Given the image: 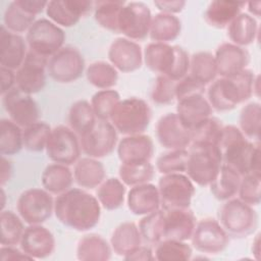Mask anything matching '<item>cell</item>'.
Wrapping results in <instances>:
<instances>
[{
  "instance_id": "6da1fadb",
  "label": "cell",
  "mask_w": 261,
  "mask_h": 261,
  "mask_svg": "<svg viewBox=\"0 0 261 261\" xmlns=\"http://www.w3.org/2000/svg\"><path fill=\"white\" fill-rule=\"evenodd\" d=\"M56 218L65 226L77 231L95 227L101 217V205L97 197L83 189H69L54 200Z\"/></svg>"
},
{
  "instance_id": "7a4b0ae2",
  "label": "cell",
  "mask_w": 261,
  "mask_h": 261,
  "mask_svg": "<svg viewBox=\"0 0 261 261\" xmlns=\"http://www.w3.org/2000/svg\"><path fill=\"white\" fill-rule=\"evenodd\" d=\"M216 146L222 163L233 168L242 176L261 173L259 141H249L236 125H223Z\"/></svg>"
},
{
  "instance_id": "3957f363",
  "label": "cell",
  "mask_w": 261,
  "mask_h": 261,
  "mask_svg": "<svg viewBox=\"0 0 261 261\" xmlns=\"http://www.w3.org/2000/svg\"><path fill=\"white\" fill-rule=\"evenodd\" d=\"M143 59L151 71L175 82L189 73L190 56L180 46L158 42L149 43L143 52Z\"/></svg>"
},
{
  "instance_id": "277c9868",
  "label": "cell",
  "mask_w": 261,
  "mask_h": 261,
  "mask_svg": "<svg viewBox=\"0 0 261 261\" xmlns=\"http://www.w3.org/2000/svg\"><path fill=\"white\" fill-rule=\"evenodd\" d=\"M152 111L149 104L138 97L120 100L114 107L109 121L117 133L124 136L143 134L149 126Z\"/></svg>"
},
{
  "instance_id": "5b68a950",
  "label": "cell",
  "mask_w": 261,
  "mask_h": 261,
  "mask_svg": "<svg viewBox=\"0 0 261 261\" xmlns=\"http://www.w3.org/2000/svg\"><path fill=\"white\" fill-rule=\"evenodd\" d=\"M186 172L198 186H209L217 176L222 165L221 155L216 145L192 143L189 146Z\"/></svg>"
},
{
  "instance_id": "8992f818",
  "label": "cell",
  "mask_w": 261,
  "mask_h": 261,
  "mask_svg": "<svg viewBox=\"0 0 261 261\" xmlns=\"http://www.w3.org/2000/svg\"><path fill=\"white\" fill-rule=\"evenodd\" d=\"M218 222L229 237L246 238L257 229L258 214L253 206L239 198H231L219 208Z\"/></svg>"
},
{
  "instance_id": "52a82bcc",
  "label": "cell",
  "mask_w": 261,
  "mask_h": 261,
  "mask_svg": "<svg viewBox=\"0 0 261 261\" xmlns=\"http://www.w3.org/2000/svg\"><path fill=\"white\" fill-rule=\"evenodd\" d=\"M25 41L30 51L50 58L63 47L65 33L50 19L40 18L27 32Z\"/></svg>"
},
{
  "instance_id": "ba28073f",
  "label": "cell",
  "mask_w": 261,
  "mask_h": 261,
  "mask_svg": "<svg viewBox=\"0 0 261 261\" xmlns=\"http://www.w3.org/2000/svg\"><path fill=\"white\" fill-rule=\"evenodd\" d=\"M160 208H189L195 195V186L184 173L163 174L158 181Z\"/></svg>"
},
{
  "instance_id": "9c48e42d",
  "label": "cell",
  "mask_w": 261,
  "mask_h": 261,
  "mask_svg": "<svg viewBox=\"0 0 261 261\" xmlns=\"http://www.w3.org/2000/svg\"><path fill=\"white\" fill-rule=\"evenodd\" d=\"M45 150L51 161L64 165L75 163L82 152L79 136L70 127L62 124L51 129Z\"/></svg>"
},
{
  "instance_id": "30bf717a",
  "label": "cell",
  "mask_w": 261,
  "mask_h": 261,
  "mask_svg": "<svg viewBox=\"0 0 261 261\" xmlns=\"http://www.w3.org/2000/svg\"><path fill=\"white\" fill-rule=\"evenodd\" d=\"M45 189L32 188L22 192L17 200V212L30 224H42L54 212V199Z\"/></svg>"
},
{
  "instance_id": "8fae6325",
  "label": "cell",
  "mask_w": 261,
  "mask_h": 261,
  "mask_svg": "<svg viewBox=\"0 0 261 261\" xmlns=\"http://www.w3.org/2000/svg\"><path fill=\"white\" fill-rule=\"evenodd\" d=\"M152 14L144 2H125L118 17V34L133 41L144 40L150 31Z\"/></svg>"
},
{
  "instance_id": "7c38bea8",
  "label": "cell",
  "mask_w": 261,
  "mask_h": 261,
  "mask_svg": "<svg viewBox=\"0 0 261 261\" xmlns=\"http://www.w3.org/2000/svg\"><path fill=\"white\" fill-rule=\"evenodd\" d=\"M85 70V59L79 49L65 46L51 56L47 64V72L52 80L68 84L79 80Z\"/></svg>"
},
{
  "instance_id": "4fadbf2b",
  "label": "cell",
  "mask_w": 261,
  "mask_h": 261,
  "mask_svg": "<svg viewBox=\"0 0 261 261\" xmlns=\"http://www.w3.org/2000/svg\"><path fill=\"white\" fill-rule=\"evenodd\" d=\"M117 130L109 120H97L94 127L80 137L82 151L92 158L110 155L117 144Z\"/></svg>"
},
{
  "instance_id": "5bb4252c",
  "label": "cell",
  "mask_w": 261,
  "mask_h": 261,
  "mask_svg": "<svg viewBox=\"0 0 261 261\" xmlns=\"http://www.w3.org/2000/svg\"><path fill=\"white\" fill-rule=\"evenodd\" d=\"M192 246L203 254H218L224 251L229 243V236L218 220L204 218L195 225L191 237Z\"/></svg>"
},
{
  "instance_id": "9a60e30c",
  "label": "cell",
  "mask_w": 261,
  "mask_h": 261,
  "mask_svg": "<svg viewBox=\"0 0 261 261\" xmlns=\"http://www.w3.org/2000/svg\"><path fill=\"white\" fill-rule=\"evenodd\" d=\"M48 60L49 58L29 50L22 64L16 70L15 86L29 95L42 91L46 85Z\"/></svg>"
},
{
  "instance_id": "2e32d148",
  "label": "cell",
  "mask_w": 261,
  "mask_h": 261,
  "mask_svg": "<svg viewBox=\"0 0 261 261\" xmlns=\"http://www.w3.org/2000/svg\"><path fill=\"white\" fill-rule=\"evenodd\" d=\"M2 102L9 119L24 128L39 121L40 110L31 95L21 92L16 86L2 95Z\"/></svg>"
},
{
  "instance_id": "e0dca14e",
  "label": "cell",
  "mask_w": 261,
  "mask_h": 261,
  "mask_svg": "<svg viewBox=\"0 0 261 261\" xmlns=\"http://www.w3.org/2000/svg\"><path fill=\"white\" fill-rule=\"evenodd\" d=\"M156 137L160 145L168 150L186 149L191 145V132L176 113H166L158 119Z\"/></svg>"
},
{
  "instance_id": "ac0fdd59",
  "label": "cell",
  "mask_w": 261,
  "mask_h": 261,
  "mask_svg": "<svg viewBox=\"0 0 261 261\" xmlns=\"http://www.w3.org/2000/svg\"><path fill=\"white\" fill-rule=\"evenodd\" d=\"M92 8H94L92 1L52 0L48 1L46 14L55 24L69 28L75 25Z\"/></svg>"
},
{
  "instance_id": "d6986e66",
  "label": "cell",
  "mask_w": 261,
  "mask_h": 261,
  "mask_svg": "<svg viewBox=\"0 0 261 261\" xmlns=\"http://www.w3.org/2000/svg\"><path fill=\"white\" fill-rule=\"evenodd\" d=\"M110 63L119 71L133 72L143 64V51L141 46L124 37L115 39L108 50Z\"/></svg>"
},
{
  "instance_id": "ffe728a7",
  "label": "cell",
  "mask_w": 261,
  "mask_h": 261,
  "mask_svg": "<svg viewBox=\"0 0 261 261\" xmlns=\"http://www.w3.org/2000/svg\"><path fill=\"white\" fill-rule=\"evenodd\" d=\"M19 245L33 260L44 259L54 252L55 238L47 227L41 224H30L24 228Z\"/></svg>"
},
{
  "instance_id": "44dd1931",
  "label": "cell",
  "mask_w": 261,
  "mask_h": 261,
  "mask_svg": "<svg viewBox=\"0 0 261 261\" xmlns=\"http://www.w3.org/2000/svg\"><path fill=\"white\" fill-rule=\"evenodd\" d=\"M163 237L162 240H175L187 242L191 240L196 217L190 208H174L163 210Z\"/></svg>"
},
{
  "instance_id": "7402d4cb",
  "label": "cell",
  "mask_w": 261,
  "mask_h": 261,
  "mask_svg": "<svg viewBox=\"0 0 261 261\" xmlns=\"http://www.w3.org/2000/svg\"><path fill=\"white\" fill-rule=\"evenodd\" d=\"M217 74L221 77H230L247 68L250 62V53L245 47L232 43H223L215 51Z\"/></svg>"
},
{
  "instance_id": "603a6c76",
  "label": "cell",
  "mask_w": 261,
  "mask_h": 261,
  "mask_svg": "<svg viewBox=\"0 0 261 261\" xmlns=\"http://www.w3.org/2000/svg\"><path fill=\"white\" fill-rule=\"evenodd\" d=\"M154 151L152 139L144 134L125 136L117 146V155L121 164L150 162Z\"/></svg>"
},
{
  "instance_id": "cb8c5ba5",
  "label": "cell",
  "mask_w": 261,
  "mask_h": 261,
  "mask_svg": "<svg viewBox=\"0 0 261 261\" xmlns=\"http://www.w3.org/2000/svg\"><path fill=\"white\" fill-rule=\"evenodd\" d=\"M207 100L212 109L230 111L242 103L240 93L231 77L214 80L207 90Z\"/></svg>"
},
{
  "instance_id": "d4e9b609",
  "label": "cell",
  "mask_w": 261,
  "mask_h": 261,
  "mask_svg": "<svg viewBox=\"0 0 261 261\" xmlns=\"http://www.w3.org/2000/svg\"><path fill=\"white\" fill-rule=\"evenodd\" d=\"M27 41L15 33L8 31L3 24L0 31V64L3 67L17 70L22 64L27 51Z\"/></svg>"
},
{
  "instance_id": "484cf974",
  "label": "cell",
  "mask_w": 261,
  "mask_h": 261,
  "mask_svg": "<svg viewBox=\"0 0 261 261\" xmlns=\"http://www.w3.org/2000/svg\"><path fill=\"white\" fill-rule=\"evenodd\" d=\"M127 207L135 215H147L160 209L158 188L150 182L132 187L127 193Z\"/></svg>"
},
{
  "instance_id": "4316f807",
  "label": "cell",
  "mask_w": 261,
  "mask_h": 261,
  "mask_svg": "<svg viewBox=\"0 0 261 261\" xmlns=\"http://www.w3.org/2000/svg\"><path fill=\"white\" fill-rule=\"evenodd\" d=\"M212 110L204 95H195L181 99L177 101L176 105V114L189 129L212 116Z\"/></svg>"
},
{
  "instance_id": "83f0119b",
  "label": "cell",
  "mask_w": 261,
  "mask_h": 261,
  "mask_svg": "<svg viewBox=\"0 0 261 261\" xmlns=\"http://www.w3.org/2000/svg\"><path fill=\"white\" fill-rule=\"evenodd\" d=\"M246 2L214 0L209 3L204 13L205 21L215 29H224L242 12Z\"/></svg>"
},
{
  "instance_id": "f1b7e54d",
  "label": "cell",
  "mask_w": 261,
  "mask_h": 261,
  "mask_svg": "<svg viewBox=\"0 0 261 261\" xmlns=\"http://www.w3.org/2000/svg\"><path fill=\"white\" fill-rule=\"evenodd\" d=\"M105 167L96 158L84 157L74 163L73 179L81 188L95 189L105 179Z\"/></svg>"
},
{
  "instance_id": "f546056e",
  "label": "cell",
  "mask_w": 261,
  "mask_h": 261,
  "mask_svg": "<svg viewBox=\"0 0 261 261\" xmlns=\"http://www.w3.org/2000/svg\"><path fill=\"white\" fill-rule=\"evenodd\" d=\"M143 239L139 226L135 222H122L115 227L111 234L110 245L112 251L124 257L142 245Z\"/></svg>"
},
{
  "instance_id": "4dcf8cb0",
  "label": "cell",
  "mask_w": 261,
  "mask_h": 261,
  "mask_svg": "<svg viewBox=\"0 0 261 261\" xmlns=\"http://www.w3.org/2000/svg\"><path fill=\"white\" fill-rule=\"evenodd\" d=\"M111 245L100 234L82 237L76 247V258L82 261H107L111 258Z\"/></svg>"
},
{
  "instance_id": "1f68e13d",
  "label": "cell",
  "mask_w": 261,
  "mask_h": 261,
  "mask_svg": "<svg viewBox=\"0 0 261 261\" xmlns=\"http://www.w3.org/2000/svg\"><path fill=\"white\" fill-rule=\"evenodd\" d=\"M43 188L53 195H60L71 188L73 173L68 165L52 163L46 166L41 175Z\"/></svg>"
},
{
  "instance_id": "d6a6232c",
  "label": "cell",
  "mask_w": 261,
  "mask_h": 261,
  "mask_svg": "<svg viewBox=\"0 0 261 261\" xmlns=\"http://www.w3.org/2000/svg\"><path fill=\"white\" fill-rule=\"evenodd\" d=\"M181 31V21L174 14L159 12L152 16L149 36L153 42L167 43L174 41Z\"/></svg>"
},
{
  "instance_id": "836d02e7",
  "label": "cell",
  "mask_w": 261,
  "mask_h": 261,
  "mask_svg": "<svg viewBox=\"0 0 261 261\" xmlns=\"http://www.w3.org/2000/svg\"><path fill=\"white\" fill-rule=\"evenodd\" d=\"M227 35L232 44L245 47L252 44L258 35V23L255 17L241 12L227 27Z\"/></svg>"
},
{
  "instance_id": "e575fe53",
  "label": "cell",
  "mask_w": 261,
  "mask_h": 261,
  "mask_svg": "<svg viewBox=\"0 0 261 261\" xmlns=\"http://www.w3.org/2000/svg\"><path fill=\"white\" fill-rule=\"evenodd\" d=\"M242 175L230 166L223 164L215 177L209 185L212 195L219 201H226L238 194Z\"/></svg>"
},
{
  "instance_id": "d590c367",
  "label": "cell",
  "mask_w": 261,
  "mask_h": 261,
  "mask_svg": "<svg viewBox=\"0 0 261 261\" xmlns=\"http://www.w3.org/2000/svg\"><path fill=\"white\" fill-rule=\"evenodd\" d=\"M97 117L92 105L87 100H77L69 108V127L79 136H83L91 130L97 122Z\"/></svg>"
},
{
  "instance_id": "8d00e7d4",
  "label": "cell",
  "mask_w": 261,
  "mask_h": 261,
  "mask_svg": "<svg viewBox=\"0 0 261 261\" xmlns=\"http://www.w3.org/2000/svg\"><path fill=\"white\" fill-rule=\"evenodd\" d=\"M125 185L117 177L104 179L97 189V199L106 210H115L122 206L125 198Z\"/></svg>"
},
{
  "instance_id": "74e56055",
  "label": "cell",
  "mask_w": 261,
  "mask_h": 261,
  "mask_svg": "<svg viewBox=\"0 0 261 261\" xmlns=\"http://www.w3.org/2000/svg\"><path fill=\"white\" fill-rule=\"evenodd\" d=\"M189 74L204 86L211 84L217 75L214 55L206 51L193 54L190 57Z\"/></svg>"
},
{
  "instance_id": "f35d334b",
  "label": "cell",
  "mask_w": 261,
  "mask_h": 261,
  "mask_svg": "<svg viewBox=\"0 0 261 261\" xmlns=\"http://www.w3.org/2000/svg\"><path fill=\"white\" fill-rule=\"evenodd\" d=\"M124 1L106 0L94 2V17L102 28L118 34V17Z\"/></svg>"
},
{
  "instance_id": "ab89813d",
  "label": "cell",
  "mask_w": 261,
  "mask_h": 261,
  "mask_svg": "<svg viewBox=\"0 0 261 261\" xmlns=\"http://www.w3.org/2000/svg\"><path fill=\"white\" fill-rule=\"evenodd\" d=\"M86 76L91 85L101 90L111 89L118 81L117 69L106 61L91 63L86 69Z\"/></svg>"
},
{
  "instance_id": "60d3db41",
  "label": "cell",
  "mask_w": 261,
  "mask_h": 261,
  "mask_svg": "<svg viewBox=\"0 0 261 261\" xmlns=\"http://www.w3.org/2000/svg\"><path fill=\"white\" fill-rule=\"evenodd\" d=\"M23 147L22 128L11 119L0 121V153L2 156L14 155Z\"/></svg>"
},
{
  "instance_id": "b9f144b4",
  "label": "cell",
  "mask_w": 261,
  "mask_h": 261,
  "mask_svg": "<svg viewBox=\"0 0 261 261\" xmlns=\"http://www.w3.org/2000/svg\"><path fill=\"white\" fill-rule=\"evenodd\" d=\"M35 21L36 16L27 12L18 4L17 0L10 2L3 14V25L15 34L28 32Z\"/></svg>"
},
{
  "instance_id": "7bdbcfd3",
  "label": "cell",
  "mask_w": 261,
  "mask_h": 261,
  "mask_svg": "<svg viewBox=\"0 0 261 261\" xmlns=\"http://www.w3.org/2000/svg\"><path fill=\"white\" fill-rule=\"evenodd\" d=\"M21 217L10 210H1V234L0 241L2 246H15L19 244L24 231Z\"/></svg>"
},
{
  "instance_id": "ee69618b",
  "label": "cell",
  "mask_w": 261,
  "mask_h": 261,
  "mask_svg": "<svg viewBox=\"0 0 261 261\" xmlns=\"http://www.w3.org/2000/svg\"><path fill=\"white\" fill-rule=\"evenodd\" d=\"M192 247L181 241L162 240L156 244L154 256L159 261H180L192 258Z\"/></svg>"
},
{
  "instance_id": "f6af8a7d",
  "label": "cell",
  "mask_w": 261,
  "mask_h": 261,
  "mask_svg": "<svg viewBox=\"0 0 261 261\" xmlns=\"http://www.w3.org/2000/svg\"><path fill=\"white\" fill-rule=\"evenodd\" d=\"M260 122H261V106L258 102H250L245 105L240 113L239 124L241 132L246 138L253 141L260 139Z\"/></svg>"
},
{
  "instance_id": "bcb514c9",
  "label": "cell",
  "mask_w": 261,
  "mask_h": 261,
  "mask_svg": "<svg viewBox=\"0 0 261 261\" xmlns=\"http://www.w3.org/2000/svg\"><path fill=\"white\" fill-rule=\"evenodd\" d=\"M120 180L129 187L150 182L155 175V168L150 162L141 164H121L118 169Z\"/></svg>"
},
{
  "instance_id": "7dc6e473",
  "label": "cell",
  "mask_w": 261,
  "mask_h": 261,
  "mask_svg": "<svg viewBox=\"0 0 261 261\" xmlns=\"http://www.w3.org/2000/svg\"><path fill=\"white\" fill-rule=\"evenodd\" d=\"M51 126L45 121H37L22 129L23 147L31 152L45 150L51 133Z\"/></svg>"
},
{
  "instance_id": "c3c4849f",
  "label": "cell",
  "mask_w": 261,
  "mask_h": 261,
  "mask_svg": "<svg viewBox=\"0 0 261 261\" xmlns=\"http://www.w3.org/2000/svg\"><path fill=\"white\" fill-rule=\"evenodd\" d=\"M222 128V122L218 118L210 116L206 120L202 121L201 123L190 129L191 144L197 143L217 145Z\"/></svg>"
},
{
  "instance_id": "681fc988",
  "label": "cell",
  "mask_w": 261,
  "mask_h": 261,
  "mask_svg": "<svg viewBox=\"0 0 261 261\" xmlns=\"http://www.w3.org/2000/svg\"><path fill=\"white\" fill-rule=\"evenodd\" d=\"M139 229L143 241L150 245H156L163 237V211L160 208L152 213L144 215L139 222Z\"/></svg>"
},
{
  "instance_id": "f907efd6",
  "label": "cell",
  "mask_w": 261,
  "mask_h": 261,
  "mask_svg": "<svg viewBox=\"0 0 261 261\" xmlns=\"http://www.w3.org/2000/svg\"><path fill=\"white\" fill-rule=\"evenodd\" d=\"M189 151L187 149L169 150L156 160V168L162 174L184 173L187 169Z\"/></svg>"
},
{
  "instance_id": "816d5d0a",
  "label": "cell",
  "mask_w": 261,
  "mask_h": 261,
  "mask_svg": "<svg viewBox=\"0 0 261 261\" xmlns=\"http://www.w3.org/2000/svg\"><path fill=\"white\" fill-rule=\"evenodd\" d=\"M120 101L117 91L112 89L100 90L96 92L91 99V105L97 119L109 120L115 105Z\"/></svg>"
},
{
  "instance_id": "f5cc1de1",
  "label": "cell",
  "mask_w": 261,
  "mask_h": 261,
  "mask_svg": "<svg viewBox=\"0 0 261 261\" xmlns=\"http://www.w3.org/2000/svg\"><path fill=\"white\" fill-rule=\"evenodd\" d=\"M238 195L240 200L251 206L259 205L261 200V173H249L242 176Z\"/></svg>"
},
{
  "instance_id": "db71d44e",
  "label": "cell",
  "mask_w": 261,
  "mask_h": 261,
  "mask_svg": "<svg viewBox=\"0 0 261 261\" xmlns=\"http://www.w3.org/2000/svg\"><path fill=\"white\" fill-rule=\"evenodd\" d=\"M176 82L159 74L151 91V99L157 105H168L175 99Z\"/></svg>"
},
{
  "instance_id": "11a10c76",
  "label": "cell",
  "mask_w": 261,
  "mask_h": 261,
  "mask_svg": "<svg viewBox=\"0 0 261 261\" xmlns=\"http://www.w3.org/2000/svg\"><path fill=\"white\" fill-rule=\"evenodd\" d=\"M205 86L199 83L190 74H187L185 77L176 82L175 85V99L179 101L181 99L195 96V95H204Z\"/></svg>"
},
{
  "instance_id": "9f6ffc18",
  "label": "cell",
  "mask_w": 261,
  "mask_h": 261,
  "mask_svg": "<svg viewBox=\"0 0 261 261\" xmlns=\"http://www.w3.org/2000/svg\"><path fill=\"white\" fill-rule=\"evenodd\" d=\"M0 259L2 261L8 260H33L28 256L21 249L18 250L14 246H1L0 249Z\"/></svg>"
},
{
  "instance_id": "6f0895ef",
  "label": "cell",
  "mask_w": 261,
  "mask_h": 261,
  "mask_svg": "<svg viewBox=\"0 0 261 261\" xmlns=\"http://www.w3.org/2000/svg\"><path fill=\"white\" fill-rule=\"evenodd\" d=\"M186 1L177 0V1H154V5L157 7L158 10L162 13H168V14H174L180 12L185 6H186Z\"/></svg>"
},
{
  "instance_id": "680465c9",
  "label": "cell",
  "mask_w": 261,
  "mask_h": 261,
  "mask_svg": "<svg viewBox=\"0 0 261 261\" xmlns=\"http://www.w3.org/2000/svg\"><path fill=\"white\" fill-rule=\"evenodd\" d=\"M124 260H155V256L154 253L152 251V249L148 246H139L138 248H136L134 251H132L130 253H128L127 255H125L123 257Z\"/></svg>"
},
{
  "instance_id": "91938a15",
  "label": "cell",
  "mask_w": 261,
  "mask_h": 261,
  "mask_svg": "<svg viewBox=\"0 0 261 261\" xmlns=\"http://www.w3.org/2000/svg\"><path fill=\"white\" fill-rule=\"evenodd\" d=\"M17 2L27 12L35 16L46 9L48 4V1L41 0H17Z\"/></svg>"
},
{
  "instance_id": "94428289",
  "label": "cell",
  "mask_w": 261,
  "mask_h": 261,
  "mask_svg": "<svg viewBox=\"0 0 261 261\" xmlns=\"http://www.w3.org/2000/svg\"><path fill=\"white\" fill-rule=\"evenodd\" d=\"M15 85V73L12 69L1 66V94L4 95Z\"/></svg>"
},
{
  "instance_id": "6125c7cd",
  "label": "cell",
  "mask_w": 261,
  "mask_h": 261,
  "mask_svg": "<svg viewBox=\"0 0 261 261\" xmlns=\"http://www.w3.org/2000/svg\"><path fill=\"white\" fill-rule=\"evenodd\" d=\"M12 174V165L11 162L5 158V156H2L1 158V174H0V182L3 187L6 182L9 181Z\"/></svg>"
},
{
  "instance_id": "be15d7a7",
  "label": "cell",
  "mask_w": 261,
  "mask_h": 261,
  "mask_svg": "<svg viewBox=\"0 0 261 261\" xmlns=\"http://www.w3.org/2000/svg\"><path fill=\"white\" fill-rule=\"evenodd\" d=\"M246 5L248 6V11L250 12L249 14L254 16H259L260 15V9H261V2L260 1H251L246 3Z\"/></svg>"
},
{
  "instance_id": "e7e4bbea",
  "label": "cell",
  "mask_w": 261,
  "mask_h": 261,
  "mask_svg": "<svg viewBox=\"0 0 261 261\" xmlns=\"http://www.w3.org/2000/svg\"><path fill=\"white\" fill-rule=\"evenodd\" d=\"M252 254L255 256L256 260L260 258V233H258L252 243Z\"/></svg>"
},
{
  "instance_id": "03108f58",
  "label": "cell",
  "mask_w": 261,
  "mask_h": 261,
  "mask_svg": "<svg viewBox=\"0 0 261 261\" xmlns=\"http://www.w3.org/2000/svg\"><path fill=\"white\" fill-rule=\"evenodd\" d=\"M259 75L257 74L255 77V82H254V95H256L257 97H259Z\"/></svg>"
},
{
  "instance_id": "003e7915",
  "label": "cell",
  "mask_w": 261,
  "mask_h": 261,
  "mask_svg": "<svg viewBox=\"0 0 261 261\" xmlns=\"http://www.w3.org/2000/svg\"><path fill=\"white\" fill-rule=\"evenodd\" d=\"M1 197H2V203H1V209L3 210L4 208V205H5V193H4V190H3V187L1 189Z\"/></svg>"
}]
</instances>
